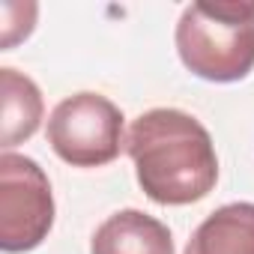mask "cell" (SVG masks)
I'll use <instances>...</instances> for the list:
<instances>
[{
	"instance_id": "cell-2",
	"label": "cell",
	"mask_w": 254,
	"mask_h": 254,
	"mask_svg": "<svg viewBox=\"0 0 254 254\" xmlns=\"http://www.w3.org/2000/svg\"><path fill=\"white\" fill-rule=\"evenodd\" d=\"M177 51L203 81H242L254 69V3L200 0L186 6L177 21Z\"/></svg>"
},
{
	"instance_id": "cell-3",
	"label": "cell",
	"mask_w": 254,
	"mask_h": 254,
	"mask_svg": "<svg viewBox=\"0 0 254 254\" xmlns=\"http://www.w3.org/2000/svg\"><path fill=\"white\" fill-rule=\"evenodd\" d=\"M48 144L72 168H102L123 150V111L102 93H75L51 111Z\"/></svg>"
},
{
	"instance_id": "cell-1",
	"label": "cell",
	"mask_w": 254,
	"mask_h": 254,
	"mask_svg": "<svg viewBox=\"0 0 254 254\" xmlns=\"http://www.w3.org/2000/svg\"><path fill=\"white\" fill-rule=\"evenodd\" d=\"M144 194L162 206H186L218 183V156L206 126L180 108L141 114L126 138Z\"/></svg>"
},
{
	"instance_id": "cell-5",
	"label": "cell",
	"mask_w": 254,
	"mask_h": 254,
	"mask_svg": "<svg viewBox=\"0 0 254 254\" xmlns=\"http://www.w3.org/2000/svg\"><path fill=\"white\" fill-rule=\"evenodd\" d=\"M90 254H174V236L141 209H120L96 227Z\"/></svg>"
},
{
	"instance_id": "cell-7",
	"label": "cell",
	"mask_w": 254,
	"mask_h": 254,
	"mask_svg": "<svg viewBox=\"0 0 254 254\" xmlns=\"http://www.w3.org/2000/svg\"><path fill=\"white\" fill-rule=\"evenodd\" d=\"M0 93H3V129H0V147L3 153H12L21 141L33 138L42 123V93L33 78L3 66L0 69Z\"/></svg>"
},
{
	"instance_id": "cell-4",
	"label": "cell",
	"mask_w": 254,
	"mask_h": 254,
	"mask_svg": "<svg viewBox=\"0 0 254 254\" xmlns=\"http://www.w3.org/2000/svg\"><path fill=\"white\" fill-rule=\"evenodd\" d=\"M54 227V194L45 171L18 153L0 156V248L21 254L39 248Z\"/></svg>"
},
{
	"instance_id": "cell-6",
	"label": "cell",
	"mask_w": 254,
	"mask_h": 254,
	"mask_svg": "<svg viewBox=\"0 0 254 254\" xmlns=\"http://www.w3.org/2000/svg\"><path fill=\"white\" fill-rule=\"evenodd\" d=\"M183 254H254V203H224L209 212Z\"/></svg>"
}]
</instances>
